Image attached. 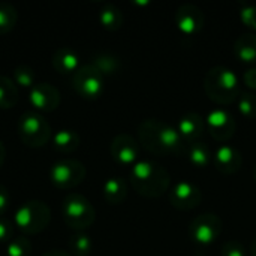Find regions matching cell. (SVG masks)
<instances>
[{"label": "cell", "instance_id": "1", "mask_svg": "<svg viewBox=\"0 0 256 256\" xmlns=\"http://www.w3.org/2000/svg\"><path fill=\"white\" fill-rule=\"evenodd\" d=\"M138 142L147 152L156 156H177L188 154V142L182 138L177 128L159 118H146L136 129Z\"/></svg>", "mask_w": 256, "mask_h": 256}, {"label": "cell", "instance_id": "2", "mask_svg": "<svg viewBox=\"0 0 256 256\" xmlns=\"http://www.w3.org/2000/svg\"><path fill=\"white\" fill-rule=\"evenodd\" d=\"M129 180L135 192L144 198H160L171 188V176L165 166L153 160H138L130 166Z\"/></svg>", "mask_w": 256, "mask_h": 256}, {"label": "cell", "instance_id": "3", "mask_svg": "<svg viewBox=\"0 0 256 256\" xmlns=\"http://www.w3.org/2000/svg\"><path fill=\"white\" fill-rule=\"evenodd\" d=\"M204 92L216 105H231L242 94L240 80L226 66H214L204 75Z\"/></svg>", "mask_w": 256, "mask_h": 256}, {"label": "cell", "instance_id": "4", "mask_svg": "<svg viewBox=\"0 0 256 256\" xmlns=\"http://www.w3.org/2000/svg\"><path fill=\"white\" fill-rule=\"evenodd\" d=\"M51 219L50 207L42 201H27L14 213V226L27 236L42 232Z\"/></svg>", "mask_w": 256, "mask_h": 256}, {"label": "cell", "instance_id": "5", "mask_svg": "<svg viewBox=\"0 0 256 256\" xmlns=\"http://www.w3.org/2000/svg\"><path fill=\"white\" fill-rule=\"evenodd\" d=\"M62 214L64 224L76 231H84L86 228L92 226L96 219V210L92 202L80 195V194H69L62 202Z\"/></svg>", "mask_w": 256, "mask_h": 256}, {"label": "cell", "instance_id": "6", "mask_svg": "<svg viewBox=\"0 0 256 256\" xmlns=\"http://www.w3.org/2000/svg\"><path fill=\"white\" fill-rule=\"evenodd\" d=\"M18 134L28 147H42L51 138V126L42 114L34 110L22 112L18 120Z\"/></svg>", "mask_w": 256, "mask_h": 256}, {"label": "cell", "instance_id": "7", "mask_svg": "<svg viewBox=\"0 0 256 256\" xmlns=\"http://www.w3.org/2000/svg\"><path fill=\"white\" fill-rule=\"evenodd\" d=\"M224 222L216 213H202L196 216L189 225V237L194 243L201 246L213 244L222 234Z\"/></svg>", "mask_w": 256, "mask_h": 256}, {"label": "cell", "instance_id": "8", "mask_svg": "<svg viewBox=\"0 0 256 256\" xmlns=\"http://www.w3.org/2000/svg\"><path fill=\"white\" fill-rule=\"evenodd\" d=\"M104 75L90 63L81 64V68L70 75V82L74 90L86 98L96 99L104 93Z\"/></svg>", "mask_w": 256, "mask_h": 256}, {"label": "cell", "instance_id": "9", "mask_svg": "<svg viewBox=\"0 0 256 256\" xmlns=\"http://www.w3.org/2000/svg\"><path fill=\"white\" fill-rule=\"evenodd\" d=\"M50 178L62 189H72L86 178V166L75 159H62L51 166Z\"/></svg>", "mask_w": 256, "mask_h": 256}, {"label": "cell", "instance_id": "10", "mask_svg": "<svg viewBox=\"0 0 256 256\" xmlns=\"http://www.w3.org/2000/svg\"><path fill=\"white\" fill-rule=\"evenodd\" d=\"M207 130L218 142H228L237 130V122L231 111L226 108H213L207 117Z\"/></svg>", "mask_w": 256, "mask_h": 256}, {"label": "cell", "instance_id": "11", "mask_svg": "<svg viewBox=\"0 0 256 256\" xmlns=\"http://www.w3.org/2000/svg\"><path fill=\"white\" fill-rule=\"evenodd\" d=\"M170 204L180 212L195 210L202 202V190L192 182L182 180L172 184L168 192Z\"/></svg>", "mask_w": 256, "mask_h": 256}, {"label": "cell", "instance_id": "12", "mask_svg": "<svg viewBox=\"0 0 256 256\" xmlns=\"http://www.w3.org/2000/svg\"><path fill=\"white\" fill-rule=\"evenodd\" d=\"M112 159L124 166H134L140 158V142L129 134H118L110 144Z\"/></svg>", "mask_w": 256, "mask_h": 256}, {"label": "cell", "instance_id": "13", "mask_svg": "<svg viewBox=\"0 0 256 256\" xmlns=\"http://www.w3.org/2000/svg\"><path fill=\"white\" fill-rule=\"evenodd\" d=\"M206 22L202 9L194 3H183L176 10V24L183 34L194 36L201 32Z\"/></svg>", "mask_w": 256, "mask_h": 256}, {"label": "cell", "instance_id": "14", "mask_svg": "<svg viewBox=\"0 0 256 256\" xmlns=\"http://www.w3.org/2000/svg\"><path fill=\"white\" fill-rule=\"evenodd\" d=\"M177 130L180 132L182 138L188 142V146L202 141V136L207 132L206 117H202L200 112L189 111L180 117L177 123Z\"/></svg>", "mask_w": 256, "mask_h": 256}, {"label": "cell", "instance_id": "15", "mask_svg": "<svg viewBox=\"0 0 256 256\" xmlns=\"http://www.w3.org/2000/svg\"><path fill=\"white\" fill-rule=\"evenodd\" d=\"M30 104L39 111H54L60 104V92L50 82H38L30 88Z\"/></svg>", "mask_w": 256, "mask_h": 256}, {"label": "cell", "instance_id": "16", "mask_svg": "<svg viewBox=\"0 0 256 256\" xmlns=\"http://www.w3.org/2000/svg\"><path fill=\"white\" fill-rule=\"evenodd\" d=\"M213 164L216 170L225 176L237 174L243 166V156L242 153L228 144H222L213 154Z\"/></svg>", "mask_w": 256, "mask_h": 256}, {"label": "cell", "instance_id": "17", "mask_svg": "<svg viewBox=\"0 0 256 256\" xmlns=\"http://www.w3.org/2000/svg\"><path fill=\"white\" fill-rule=\"evenodd\" d=\"M52 66L57 72L63 75H68V74L72 75L81 68L80 56L72 48H68V46L58 48L52 54Z\"/></svg>", "mask_w": 256, "mask_h": 256}, {"label": "cell", "instance_id": "18", "mask_svg": "<svg viewBox=\"0 0 256 256\" xmlns=\"http://www.w3.org/2000/svg\"><path fill=\"white\" fill-rule=\"evenodd\" d=\"M234 54L248 64L256 63V33H243L234 40Z\"/></svg>", "mask_w": 256, "mask_h": 256}, {"label": "cell", "instance_id": "19", "mask_svg": "<svg viewBox=\"0 0 256 256\" xmlns=\"http://www.w3.org/2000/svg\"><path fill=\"white\" fill-rule=\"evenodd\" d=\"M104 198L106 202L117 206L122 204L128 196V183L122 177H111L104 183Z\"/></svg>", "mask_w": 256, "mask_h": 256}, {"label": "cell", "instance_id": "20", "mask_svg": "<svg viewBox=\"0 0 256 256\" xmlns=\"http://www.w3.org/2000/svg\"><path fill=\"white\" fill-rule=\"evenodd\" d=\"M188 159L190 160V164L196 168H207L210 165V162L213 160V154L212 150L208 147V144H206L204 141H198L194 144L188 146Z\"/></svg>", "mask_w": 256, "mask_h": 256}, {"label": "cell", "instance_id": "21", "mask_svg": "<svg viewBox=\"0 0 256 256\" xmlns=\"http://www.w3.org/2000/svg\"><path fill=\"white\" fill-rule=\"evenodd\" d=\"M99 21H100V24H102L106 30L116 32V30H118V28L123 26L124 16H123L122 10H120L116 4L106 3V4H104L102 9L99 10Z\"/></svg>", "mask_w": 256, "mask_h": 256}, {"label": "cell", "instance_id": "22", "mask_svg": "<svg viewBox=\"0 0 256 256\" xmlns=\"http://www.w3.org/2000/svg\"><path fill=\"white\" fill-rule=\"evenodd\" d=\"M80 135L70 129H62L52 136L54 148L60 153H72L80 147Z\"/></svg>", "mask_w": 256, "mask_h": 256}, {"label": "cell", "instance_id": "23", "mask_svg": "<svg viewBox=\"0 0 256 256\" xmlns=\"http://www.w3.org/2000/svg\"><path fill=\"white\" fill-rule=\"evenodd\" d=\"M18 88L15 82L8 76H0V108L10 110L18 102Z\"/></svg>", "mask_w": 256, "mask_h": 256}, {"label": "cell", "instance_id": "24", "mask_svg": "<svg viewBox=\"0 0 256 256\" xmlns=\"http://www.w3.org/2000/svg\"><path fill=\"white\" fill-rule=\"evenodd\" d=\"M90 64H93L104 76H106V75H114V74H117L118 69H120V60H118L116 56L110 54V52L96 54V56L93 57V60H92Z\"/></svg>", "mask_w": 256, "mask_h": 256}, {"label": "cell", "instance_id": "25", "mask_svg": "<svg viewBox=\"0 0 256 256\" xmlns=\"http://www.w3.org/2000/svg\"><path fill=\"white\" fill-rule=\"evenodd\" d=\"M16 18L18 14L15 6L6 2H0V34L10 32L16 24Z\"/></svg>", "mask_w": 256, "mask_h": 256}, {"label": "cell", "instance_id": "26", "mask_svg": "<svg viewBox=\"0 0 256 256\" xmlns=\"http://www.w3.org/2000/svg\"><path fill=\"white\" fill-rule=\"evenodd\" d=\"M69 248L75 256H88L93 249L92 238L84 232H76L69 240Z\"/></svg>", "mask_w": 256, "mask_h": 256}, {"label": "cell", "instance_id": "27", "mask_svg": "<svg viewBox=\"0 0 256 256\" xmlns=\"http://www.w3.org/2000/svg\"><path fill=\"white\" fill-rule=\"evenodd\" d=\"M237 106L243 117L249 120L256 118V93H252V92L242 93L237 99Z\"/></svg>", "mask_w": 256, "mask_h": 256}, {"label": "cell", "instance_id": "28", "mask_svg": "<svg viewBox=\"0 0 256 256\" xmlns=\"http://www.w3.org/2000/svg\"><path fill=\"white\" fill-rule=\"evenodd\" d=\"M36 75H34V70L26 64H21V66H16L14 69V82L21 86V87H26V88H32L36 82Z\"/></svg>", "mask_w": 256, "mask_h": 256}, {"label": "cell", "instance_id": "29", "mask_svg": "<svg viewBox=\"0 0 256 256\" xmlns=\"http://www.w3.org/2000/svg\"><path fill=\"white\" fill-rule=\"evenodd\" d=\"M32 244L26 237L12 238L6 244V255L8 256H30Z\"/></svg>", "mask_w": 256, "mask_h": 256}, {"label": "cell", "instance_id": "30", "mask_svg": "<svg viewBox=\"0 0 256 256\" xmlns=\"http://www.w3.org/2000/svg\"><path fill=\"white\" fill-rule=\"evenodd\" d=\"M220 256H246V249L240 242L228 240L222 244Z\"/></svg>", "mask_w": 256, "mask_h": 256}, {"label": "cell", "instance_id": "31", "mask_svg": "<svg viewBox=\"0 0 256 256\" xmlns=\"http://www.w3.org/2000/svg\"><path fill=\"white\" fill-rule=\"evenodd\" d=\"M240 20L256 32V4H243L240 9Z\"/></svg>", "mask_w": 256, "mask_h": 256}, {"label": "cell", "instance_id": "32", "mask_svg": "<svg viewBox=\"0 0 256 256\" xmlns=\"http://www.w3.org/2000/svg\"><path fill=\"white\" fill-rule=\"evenodd\" d=\"M12 228L14 225L9 220L0 218V243L8 244L12 240Z\"/></svg>", "mask_w": 256, "mask_h": 256}, {"label": "cell", "instance_id": "33", "mask_svg": "<svg viewBox=\"0 0 256 256\" xmlns=\"http://www.w3.org/2000/svg\"><path fill=\"white\" fill-rule=\"evenodd\" d=\"M9 204H10V195H9V190H8L3 184H0V216L8 210Z\"/></svg>", "mask_w": 256, "mask_h": 256}, {"label": "cell", "instance_id": "34", "mask_svg": "<svg viewBox=\"0 0 256 256\" xmlns=\"http://www.w3.org/2000/svg\"><path fill=\"white\" fill-rule=\"evenodd\" d=\"M243 81L244 84L252 88V90H256V68H250L244 72L243 75Z\"/></svg>", "mask_w": 256, "mask_h": 256}, {"label": "cell", "instance_id": "35", "mask_svg": "<svg viewBox=\"0 0 256 256\" xmlns=\"http://www.w3.org/2000/svg\"><path fill=\"white\" fill-rule=\"evenodd\" d=\"M42 256H72L69 252L66 250H62V249H54V250H48L45 252Z\"/></svg>", "mask_w": 256, "mask_h": 256}, {"label": "cell", "instance_id": "36", "mask_svg": "<svg viewBox=\"0 0 256 256\" xmlns=\"http://www.w3.org/2000/svg\"><path fill=\"white\" fill-rule=\"evenodd\" d=\"M4 158H6V148H4V144L0 141V170L4 164Z\"/></svg>", "mask_w": 256, "mask_h": 256}, {"label": "cell", "instance_id": "37", "mask_svg": "<svg viewBox=\"0 0 256 256\" xmlns=\"http://www.w3.org/2000/svg\"><path fill=\"white\" fill-rule=\"evenodd\" d=\"M250 256H256V237L250 244Z\"/></svg>", "mask_w": 256, "mask_h": 256}, {"label": "cell", "instance_id": "38", "mask_svg": "<svg viewBox=\"0 0 256 256\" xmlns=\"http://www.w3.org/2000/svg\"><path fill=\"white\" fill-rule=\"evenodd\" d=\"M254 178H255V182H256V166H255V171H254Z\"/></svg>", "mask_w": 256, "mask_h": 256}]
</instances>
